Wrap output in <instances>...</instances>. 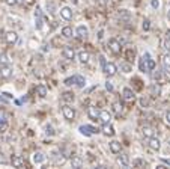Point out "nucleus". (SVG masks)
I'll list each match as a JSON object with an SVG mask.
<instances>
[{
	"label": "nucleus",
	"mask_w": 170,
	"mask_h": 169,
	"mask_svg": "<svg viewBox=\"0 0 170 169\" xmlns=\"http://www.w3.org/2000/svg\"><path fill=\"white\" fill-rule=\"evenodd\" d=\"M98 119H101L104 124H108L110 123V119H111V115L108 113V110H101L100 112V118Z\"/></svg>",
	"instance_id": "obj_14"
},
{
	"label": "nucleus",
	"mask_w": 170,
	"mask_h": 169,
	"mask_svg": "<svg viewBox=\"0 0 170 169\" xmlns=\"http://www.w3.org/2000/svg\"><path fill=\"white\" fill-rule=\"evenodd\" d=\"M164 48L170 50V39H169V38H166V41H164Z\"/></svg>",
	"instance_id": "obj_41"
},
{
	"label": "nucleus",
	"mask_w": 170,
	"mask_h": 169,
	"mask_svg": "<svg viewBox=\"0 0 170 169\" xmlns=\"http://www.w3.org/2000/svg\"><path fill=\"white\" fill-rule=\"evenodd\" d=\"M160 147H161V143H160V139H158V137H154V136L149 137V148H151V150L158 151Z\"/></svg>",
	"instance_id": "obj_9"
},
{
	"label": "nucleus",
	"mask_w": 170,
	"mask_h": 169,
	"mask_svg": "<svg viewBox=\"0 0 170 169\" xmlns=\"http://www.w3.org/2000/svg\"><path fill=\"white\" fill-rule=\"evenodd\" d=\"M134 165H136V166H144L146 163H144L143 160H136V162H134Z\"/></svg>",
	"instance_id": "obj_42"
},
{
	"label": "nucleus",
	"mask_w": 170,
	"mask_h": 169,
	"mask_svg": "<svg viewBox=\"0 0 170 169\" xmlns=\"http://www.w3.org/2000/svg\"><path fill=\"white\" fill-rule=\"evenodd\" d=\"M77 35L80 38H86L87 36V27L86 26H78L77 27Z\"/></svg>",
	"instance_id": "obj_23"
},
{
	"label": "nucleus",
	"mask_w": 170,
	"mask_h": 169,
	"mask_svg": "<svg viewBox=\"0 0 170 169\" xmlns=\"http://www.w3.org/2000/svg\"><path fill=\"white\" fill-rule=\"evenodd\" d=\"M110 151L111 153H114V154H117V153H120V143L117 142V140H113V142H110Z\"/></svg>",
	"instance_id": "obj_17"
},
{
	"label": "nucleus",
	"mask_w": 170,
	"mask_h": 169,
	"mask_svg": "<svg viewBox=\"0 0 170 169\" xmlns=\"http://www.w3.org/2000/svg\"><path fill=\"white\" fill-rule=\"evenodd\" d=\"M62 100H63V101H74V94L65 92V94L62 95Z\"/></svg>",
	"instance_id": "obj_28"
},
{
	"label": "nucleus",
	"mask_w": 170,
	"mask_h": 169,
	"mask_svg": "<svg viewBox=\"0 0 170 169\" xmlns=\"http://www.w3.org/2000/svg\"><path fill=\"white\" fill-rule=\"evenodd\" d=\"M138 65H140V71H143V72L144 71H149V68H148V53L143 55V58L140 59V63Z\"/></svg>",
	"instance_id": "obj_16"
},
{
	"label": "nucleus",
	"mask_w": 170,
	"mask_h": 169,
	"mask_svg": "<svg viewBox=\"0 0 170 169\" xmlns=\"http://www.w3.org/2000/svg\"><path fill=\"white\" fill-rule=\"evenodd\" d=\"M5 41H6L9 45H14V44L18 41V35H17L15 32H8V33H5Z\"/></svg>",
	"instance_id": "obj_6"
},
{
	"label": "nucleus",
	"mask_w": 170,
	"mask_h": 169,
	"mask_svg": "<svg viewBox=\"0 0 170 169\" xmlns=\"http://www.w3.org/2000/svg\"><path fill=\"white\" fill-rule=\"evenodd\" d=\"M35 26L38 30L42 29V12L39 8H36V11H35Z\"/></svg>",
	"instance_id": "obj_5"
},
{
	"label": "nucleus",
	"mask_w": 170,
	"mask_h": 169,
	"mask_svg": "<svg viewBox=\"0 0 170 169\" xmlns=\"http://www.w3.org/2000/svg\"><path fill=\"white\" fill-rule=\"evenodd\" d=\"M117 163L120 165V166H124V168H127L128 165H130V159H128V156L127 154H120L119 157H117Z\"/></svg>",
	"instance_id": "obj_15"
},
{
	"label": "nucleus",
	"mask_w": 170,
	"mask_h": 169,
	"mask_svg": "<svg viewBox=\"0 0 170 169\" xmlns=\"http://www.w3.org/2000/svg\"><path fill=\"white\" fill-rule=\"evenodd\" d=\"M87 115H89V118H90V119L96 121V119L100 118V110L96 109L95 106H90V107L87 109Z\"/></svg>",
	"instance_id": "obj_10"
},
{
	"label": "nucleus",
	"mask_w": 170,
	"mask_h": 169,
	"mask_svg": "<svg viewBox=\"0 0 170 169\" xmlns=\"http://www.w3.org/2000/svg\"><path fill=\"white\" fill-rule=\"evenodd\" d=\"M65 85H66V86H72V85H75V76L68 77V79L65 80Z\"/></svg>",
	"instance_id": "obj_32"
},
{
	"label": "nucleus",
	"mask_w": 170,
	"mask_h": 169,
	"mask_svg": "<svg viewBox=\"0 0 170 169\" xmlns=\"http://www.w3.org/2000/svg\"><path fill=\"white\" fill-rule=\"evenodd\" d=\"M120 69H124V72H130V71H133V68H131L130 63H122V65H120Z\"/></svg>",
	"instance_id": "obj_33"
},
{
	"label": "nucleus",
	"mask_w": 170,
	"mask_h": 169,
	"mask_svg": "<svg viewBox=\"0 0 170 169\" xmlns=\"http://www.w3.org/2000/svg\"><path fill=\"white\" fill-rule=\"evenodd\" d=\"M8 130V121L3 115H0V133H5Z\"/></svg>",
	"instance_id": "obj_19"
},
{
	"label": "nucleus",
	"mask_w": 170,
	"mask_h": 169,
	"mask_svg": "<svg viewBox=\"0 0 170 169\" xmlns=\"http://www.w3.org/2000/svg\"><path fill=\"white\" fill-rule=\"evenodd\" d=\"M0 63H2V65H6V63H8V58H6V55H0Z\"/></svg>",
	"instance_id": "obj_36"
},
{
	"label": "nucleus",
	"mask_w": 170,
	"mask_h": 169,
	"mask_svg": "<svg viewBox=\"0 0 170 169\" xmlns=\"http://www.w3.org/2000/svg\"><path fill=\"white\" fill-rule=\"evenodd\" d=\"M113 107H114V112H119V110H120V106H119L117 103H116V104H113Z\"/></svg>",
	"instance_id": "obj_44"
},
{
	"label": "nucleus",
	"mask_w": 170,
	"mask_h": 169,
	"mask_svg": "<svg viewBox=\"0 0 170 169\" xmlns=\"http://www.w3.org/2000/svg\"><path fill=\"white\" fill-rule=\"evenodd\" d=\"M5 2H6V5H9V6H15L18 2H17V0H5Z\"/></svg>",
	"instance_id": "obj_39"
},
{
	"label": "nucleus",
	"mask_w": 170,
	"mask_h": 169,
	"mask_svg": "<svg viewBox=\"0 0 170 169\" xmlns=\"http://www.w3.org/2000/svg\"><path fill=\"white\" fill-rule=\"evenodd\" d=\"M44 160H45V156L42 153H35L33 154V163L41 165V163H44Z\"/></svg>",
	"instance_id": "obj_21"
},
{
	"label": "nucleus",
	"mask_w": 170,
	"mask_h": 169,
	"mask_svg": "<svg viewBox=\"0 0 170 169\" xmlns=\"http://www.w3.org/2000/svg\"><path fill=\"white\" fill-rule=\"evenodd\" d=\"M108 48L114 55H119L120 50H122V45H120V42L117 39H108Z\"/></svg>",
	"instance_id": "obj_1"
},
{
	"label": "nucleus",
	"mask_w": 170,
	"mask_h": 169,
	"mask_svg": "<svg viewBox=\"0 0 170 169\" xmlns=\"http://www.w3.org/2000/svg\"><path fill=\"white\" fill-rule=\"evenodd\" d=\"M161 62H163L164 68L170 71V55H164V56H163V59H161Z\"/></svg>",
	"instance_id": "obj_25"
},
{
	"label": "nucleus",
	"mask_w": 170,
	"mask_h": 169,
	"mask_svg": "<svg viewBox=\"0 0 170 169\" xmlns=\"http://www.w3.org/2000/svg\"><path fill=\"white\" fill-rule=\"evenodd\" d=\"M75 85L80 86V88H83V86L86 85V79H84L83 76H75Z\"/></svg>",
	"instance_id": "obj_27"
},
{
	"label": "nucleus",
	"mask_w": 170,
	"mask_h": 169,
	"mask_svg": "<svg viewBox=\"0 0 170 169\" xmlns=\"http://www.w3.org/2000/svg\"><path fill=\"white\" fill-rule=\"evenodd\" d=\"M62 55H63L65 59H74L75 58V53H74V50H72V47H65L62 50Z\"/></svg>",
	"instance_id": "obj_11"
},
{
	"label": "nucleus",
	"mask_w": 170,
	"mask_h": 169,
	"mask_svg": "<svg viewBox=\"0 0 170 169\" xmlns=\"http://www.w3.org/2000/svg\"><path fill=\"white\" fill-rule=\"evenodd\" d=\"M11 163H12L14 168H23V166H24V159H23L21 156H12Z\"/></svg>",
	"instance_id": "obj_8"
},
{
	"label": "nucleus",
	"mask_w": 170,
	"mask_h": 169,
	"mask_svg": "<svg viewBox=\"0 0 170 169\" xmlns=\"http://www.w3.org/2000/svg\"><path fill=\"white\" fill-rule=\"evenodd\" d=\"M78 131H80L81 134H84V136H92V134H95V133H98V130L93 128V127H90V125H80Z\"/></svg>",
	"instance_id": "obj_4"
},
{
	"label": "nucleus",
	"mask_w": 170,
	"mask_h": 169,
	"mask_svg": "<svg viewBox=\"0 0 170 169\" xmlns=\"http://www.w3.org/2000/svg\"><path fill=\"white\" fill-rule=\"evenodd\" d=\"M164 119H166V123L170 125V110H169V112H166V116H164Z\"/></svg>",
	"instance_id": "obj_40"
},
{
	"label": "nucleus",
	"mask_w": 170,
	"mask_h": 169,
	"mask_svg": "<svg viewBox=\"0 0 170 169\" xmlns=\"http://www.w3.org/2000/svg\"><path fill=\"white\" fill-rule=\"evenodd\" d=\"M71 165H72V168H81L83 166V160L80 159V157H72V160H71Z\"/></svg>",
	"instance_id": "obj_22"
},
{
	"label": "nucleus",
	"mask_w": 170,
	"mask_h": 169,
	"mask_svg": "<svg viewBox=\"0 0 170 169\" xmlns=\"http://www.w3.org/2000/svg\"><path fill=\"white\" fill-rule=\"evenodd\" d=\"M60 17L63 20H72V11H71V8H68V6L62 8L60 9Z\"/></svg>",
	"instance_id": "obj_12"
},
{
	"label": "nucleus",
	"mask_w": 170,
	"mask_h": 169,
	"mask_svg": "<svg viewBox=\"0 0 170 169\" xmlns=\"http://www.w3.org/2000/svg\"><path fill=\"white\" fill-rule=\"evenodd\" d=\"M151 92H152V95H160V92H161V88H160V85L154 83V85L151 86Z\"/></svg>",
	"instance_id": "obj_30"
},
{
	"label": "nucleus",
	"mask_w": 170,
	"mask_h": 169,
	"mask_svg": "<svg viewBox=\"0 0 170 169\" xmlns=\"http://www.w3.org/2000/svg\"><path fill=\"white\" fill-rule=\"evenodd\" d=\"M151 5H152V8H154V9H158V8H160V0H152Z\"/></svg>",
	"instance_id": "obj_37"
},
{
	"label": "nucleus",
	"mask_w": 170,
	"mask_h": 169,
	"mask_svg": "<svg viewBox=\"0 0 170 169\" xmlns=\"http://www.w3.org/2000/svg\"><path fill=\"white\" fill-rule=\"evenodd\" d=\"M148 68H149V71H154L155 69V61L151 59L149 55H148Z\"/></svg>",
	"instance_id": "obj_31"
},
{
	"label": "nucleus",
	"mask_w": 170,
	"mask_h": 169,
	"mask_svg": "<svg viewBox=\"0 0 170 169\" xmlns=\"http://www.w3.org/2000/svg\"><path fill=\"white\" fill-rule=\"evenodd\" d=\"M166 35H167V38H169V39H170V29H169V30H167V32H166Z\"/></svg>",
	"instance_id": "obj_47"
},
{
	"label": "nucleus",
	"mask_w": 170,
	"mask_h": 169,
	"mask_svg": "<svg viewBox=\"0 0 170 169\" xmlns=\"http://www.w3.org/2000/svg\"><path fill=\"white\" fill-rule=\"evenodd\" d=\"M45 133H47L48 136H54V130H53V127H51V125H47V127H45Z\"/></svg>",
	"instance_id": "obj_34"
},
{
	"label": "nucleus",
	"mask_w": 170,
	"mask_h": 169,
	"mask_svg": "<svg viewBox=\"0 0 170 169\" xmlns=\"http://www.w3.org/2000/svg\"><path fill=\"white\" fill-rule=\"evenodd\" d=\"M106 89H107V91H110V92H111V91H113V85H111V83H110V82H107V83H106Z\"/></svg>",
	"instance_id": "obj_43"
},
{
	"label": "nucleus",
	"mask_w": 170,
	"mask_h": 169,
	"mask_svg": "<svg viewBox=\"0 0 170 169\" xmlns=\"http://www.w3.org/2000/svg\"><path fill=\"white\" fill-rule=\"evenodd\" d=\"M36 92H38L39 97H42V98H44V97L47 95V88H45L44 85H38V86H36Z\"/></svg>",
	"instance_id": "obj_24"
},
{
	"label": "nucleus",
	"mask_w": 170,
	"mask_h": 169,
	"mask_svg": "<svg viewBox=\"0 0 170 169\" xmlns=\"http://www.w3.org/2000/svg\"><path fill=\"white\" fill-rule=\"evenodd\" d=\"M3 38H5V35H3V30H2V29H0V41H2Z\"/></svg>",
	"instance_id": "obj_45"
},
{
	"label": "nucleus",
	"mask_w": 170,
	"mask_h": 169,
	"mask_svg": "<svg viewBox=\"0 0 170 169\" xmlns=\"http://www.w3.org/2000/svg\"><path fill=\"white\" fill-rule=\"evenodd\" d=\"M134 56H136V52L130 48V50H128V53H127V58H128V59H131V58H134Z\"/></svg>",
	"instance_id": "obj_38"
},
{
	"label": "nucleus",
	"mask_w": 170,
	"mask_h": 169,
	"mask_svg": "<svg viewBox=\"0 0 170 169\" xmlns=\"http://www.w3.org/2000/svg\"><path fill=\"white\" fill-rule=\"evenodd\" d=\"M62 35H63L65 38H71V36H72V29H71L69 26H65V27L62 29Z\"/></svg>",
	"instance_id": "obj_26"
},
{
	"label": "nucleus",
	"mask_w": 170,
	"mask_h": 169,
	"mask_svg": "<svg viewBox=\"0 0 170 169\" xmlns=\"http://www.w3.org/2000/svg\"><path fill=\"white\" fill-rule=\"evenodd\" d=\"M113 2H119V0H113Z\"/></svg>",
	"instance_id": "obj_48"
},
{
	"label": "nucleus",
	"mask_w": 170,
	"mask_h": 169,
	"mask_svg": "<svg viewBox=\"0 0 170 169\" xmlns=\"http://www.w3.org/2000/svg\"><path fill=\"white\" fill-rule=\"evenodd\" d=\"M151 29V21L149 20H144L143 21V30H149Z\"/></svg>",
	"instance_id": "obj_35"
},
{
	"label": "nucleus",
	"mask_w": 170,
	"mask_h": 169,
	"mask_svg": "<svg viewBox=\"0 0 170 169\" xmlns=\"http://www.w3.org/2000/svg\"><path fill=\"white\" fill-rule=\"evenodd\" d=\"M163 162H164L166 165H170V160H169V159H163Z\"/></svg>",
	"instance_id": "obj_46"
},
{
	"label": "nucleus",
	"mask_w": 170,
	"mask_h": 169,
	"mask_svg": "<svg viewBox=\"0 0 170 169\" xmlns=\"http://www.w3.org/2000/svg\"><path fill=\"white\" fill-rule=\"evenodd\" d=\"M143 136H144V137H152V136H154V130H152L151 127H144V128H143Z\"/></svg>",
	"instance_id": "obj_29"
},
{
	"label": "nucleus",
	"mask_w": 170,
	"mask_h": 169,
	"mask_svg": "<svg viewBox=\"0 0 170 169\" xmlns=\"http://www.w3.org/2000/svg\"><path fill=\"white\" fill-rule=\"evenodd\" d=\"M0 76H2L3 79H9L12 76V68L9 65H3L2 68H0Z\"/></svg>",
	"instance_id": "obj_7"
},
{
	"label": "nucleus",
	"mask_w": 170,
	"mask_h": 169,
	"mask_svg": "<svg viewBox=\"0 0 170 169\" xmlns=\"http://www.w3.org/2000/svg\"><path fill=\"white\" fill-rule=\"evenodd\" d=\"M122 95H124V100H127V101H133L134 100V92L130 89V88H125L124 91H122Z\"/></svg>",
	"instance_id": "obj_13"
},
{
	"label": "nucleus",
	"mask_w": 170,
	"mask_h": 169,
	"mask_svg": "<svg viewBox=\"0 0 170 169\" xmlns=\"http://www.w3.org/2000/svg\"><path fill=\"white\" fill-rule=\"evenodd\" d=\"M62 112H63L65 119H68V121H72V119L75 118V110L72 109V107H69V106H63Z\"/></svg>",
	"instance_id": "obj_3"
},
{
	"label": "nucleus",
	"mask_w": 170,
	"mask_h": 169,
	"mask_svg": "<svg viewBox=\"0 0 170 169\" xmlns=\"http://www.w3.org/2000/svg\"><path fill=\"white\" fill-rule=\"evenodd\" d=\"M77 58H78V61H80L81 63H86V62H89V59H90V55H89L87 52H80V53L77 55Z\"/></svg>",
	"instance_id": "obj_18"
},
{
	"label": "nucleus",
	"mask_w": 170,
	"mask_h": 169,
	"mask_svg": "<svg viewBox=\"0 0 170 169\" xmlns=\"http://www.w3.org/2000/svg\"><path fill=\"white\" fill-rule=\"evenodd\" d=\"M104 72H106L108 77H111V76H114L116 72H117V66H116L114 63H111V62L104 63Z\"/></svg>",
	"instance_id": "obj_2"
},
{
	"label": "nucleus",
	"mask_w": 170,
	"mask_h": 169,
	"mask_svg": "<svg viewBox=\"0 0 170 169\" xmlns=\"http://www.w3.org/2000/svg\"><path fill=\"white\" fill-rule=\"evenodd\" d=\"M103 133H104L106 136H113V134H114V130H113V127L110 125V123L103 125Z\"/></svg>",
	"instance_id": "obj_20"
}]
</instances>
